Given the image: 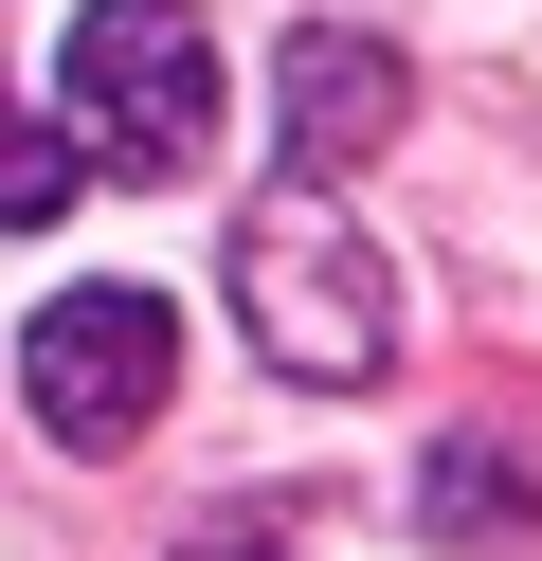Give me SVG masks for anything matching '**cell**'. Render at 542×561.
Returning a JSON list of instances; mask_svg holds the SVG:
<instances>
[{"label":"cell","instance_id":"6","mask_svg":"<svg viewBox=\"0 0 542 561\" xmlns=\"http://www.w3.org/2000/svg\"><path fill=\"white\" fill-rule=\"evenodd\" d=\"M36 218H72V127L0 110V236H36Z\"/></svg>","mask_w":542,"mask_h":561},{"label":"cell","instance_id":"7","mask_svg":"<svg viewBox=\"0 0 542 561\" xmlns=\"http://www.w3.org/2000/svg\"><path fill=\"white\" fill-rule=\"evenodd\" d=\"M181 561H289V543H272V507H217V525H181Z\"/></svg>","mask_w":542,"mask_h":561},{"label":"cell","instance_id":"2","mask_svg":"<svg viewBox=\"0 0 542 561\" xmlns=\"http://www.w3.org/2000/svg\"><path fill=\"white\" fill-rule=\"evenodd\" d=\"M235 327H253V363H289V380H380L397 272L361 254V218L272 199V218H235Z\"/></svg>","mask_w":542,"mask_h":561},{"label":"cell","instance_id":"1","mask_svg":"<svg viewBox=\"0 0 542 561\" xmlns=\"http://www.w3.org/2000/svg\"><path fill=\"white\" fill-rule=\"evenodd\" d=\"M55 127L72 163H145V182H181V163L217 146V37H199V0H91L55 55Z\"/></svg>","mask_w":542,"mask_h":561},{"label":"cell","instance_id":"3","mask_svg":"<svg viewBox=\"0 0 542 561\" xmlns=\"http://www.w3.org/2000/svg\"><path fill=\"white\" fill-rule=\"evenodd\" d=\"M19 399H36V435H55V453H127L145 416L181 399L163 290H55V308L19 327Z\"/></svg>","mask_w":542,"mask_h":561},{"label":"cell","instance_id":"4","mask_svg":"<svg viewBox=\"0 0 542 561\" xmlns=\"http://www.w3.org/2000/svg\"><path fill=\"white\" fill-rule=\"evenodd\" d=\"M380 146H397V55L361 37V19H308V37H289V73H272V163H289V199L361 182Z\"/></svg>","mask_w":542,"mask_h":561},{"label":"cell","instance_id":"5","mask_svg":"<svg viewBox=\"0 0 542 561\" xmlns=\"http://www.w3.org/2000/svg\"><path fill=\"white\" fill-rule=\"evenodd\" d=\"M524 453H488V435H452V453H434V525H452V543H488V525H524Z\"/></svg>","mask_w":542,"mask_h":561}]
</instances>
